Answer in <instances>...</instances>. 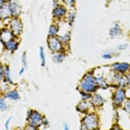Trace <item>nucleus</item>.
Instances as JSON below:
<instances>
[{
    "mask_svg": "<svg viewBox=\"0 0 130 130\" xmlns=\"http://www.w3.org/2000/svg\"><path fill=\"white\" fill-rule=\"evenodd\" d=\"M128 99L127 95V89L123 88H117L112 92V96H111V101H112V105L115 110H119L122 108L124 101Z\"/></svg>",
    "mask_w": 130,
    "mask_h": 130,
    "instance_id": "7ed1b4c3",
    "label": "nucleus"
},
{
    "mask_svg": "<svg viewBox=\"0 0 130 130\" xmlns=\"http://www.w3.org/2000/svg\"><path fill=\"white\" fill-rule=\"evenodd\" d=\"M39 57H40V64L42 66H45L46 64V61H45V51H44V47H39Z\"/></svg>",
    "mask_w": 130,
    "mask_h": 130,
    "instance_id": "bb28decb",
    "label": "nucleus"
},
{
    "mask_svg": "<svg viewBox=\"0 0 130 130\" xmlns=\"http://www.w3.org/2000/svg\"><path fill=\"white\" fill-rule=\"evenodd\" d=\"M21 65H23V67L27 66V53L26 52H24L23 55H21Z\"/></svg>",
    "mask_w": 130,
    "mask_h": 130,
    "instance_id": "c756f323",
    "label": "nucleus"
},
{
    "mask_svg": "<svg viewBox=\"0 0 130 130\" xmlns=\"http://www.w3.org/2000/svg\"><path fill=\"white\" fill-rule=\"evenodd\" d=\"M77 92L80 93V95H81V100H90L91 94L85 93V92H83V91H77Z\"/></svg>",
    "mask_w": 130,
    "mask_h": 130,
    "instance_id": "c85d7f7f",
    "label": "nucleus"
},
{
    "mask_svg": "<svg viewBox=\"0 0 130 130\" xmlns=\"http://www.w3.org/2000/svg\"><path fill=\"white\" fill-rule=\"evenodd\" d=\"M4 69H5V64L0 63V82L4 81Z\"/></svg>",
    "mask_w": 130,
    "mask_h": 130,
    "instance_id": "473e14b6",
    "label": "nucleus"
},
{
    "mask_svg": "<svg viewBox=\"0 0 130 130\" xmlns=\"http://www.w3.org/2000/svg\"><path fill=\"white\" fill-rule=\"evenodd\" d=\"M5 5H6V2H5V1H4V0H0V9H1V8H2V7H4V6H5Z\"/></svg>",
    "mask_w": 130,
    "mask_h": 130,
    "instance_id": "ea45409f",
    "label": "nucleus"
},
{
    "mask_svg": "<svg viewBox=\"0 0 130 130\" xmlns=\"http://www.w3.org/2000/svg\"><path fill=\"white\" fill-rule=\"evenodd\" d=\"M8 8L10 11V17L11 18H20L21 15V7L20 4L17 0H11L10 2H8Z\"/></svg>",
    "mask_w": 130,
    "mask_h": 130,
    "instance_id": "9b49d317",
    "label": "nucleus"
},
{
    "mask_svg": "<svg viewBox=\"0 0 130 130\" xmlns=\"http://www.w3.org/2000/svg\"><path fill=\"white\" fill-rule=\"evenodd\" d=\"M59 30H61L59 24L53 23L52 25L50 26V29H48V37H58Z\"/></svg>",
    "mask_w": 130,
    "mask_h": 130,
    "instance_id": "4be33fe9",
    "label": "nucleus"
},
{
    "mask_svg": "<svg viewBox=\"0 0 130 130\" xmlns=\"http://www.w3.org/2000/svg\"><path fill=\"white\" fill-rule=\"evenodd\" d=\"M20 130H39V129L35 128V127H32V126H29V124H26V126L24 127L23 129H20Z\"/></svg>",
    "mask_w": 130,
    "mask_h": 130,
    "instance_id": "f704fd0d",
    "label": "nucleus"
},
{
    "mask_svg": "<svg viewBox=\"0 0 130 130\" xmlns=\"http://www.w3.org/2000/svg\"><path fill=\"white\" fill-rule=\"evenodd\" d=\"M90 102H91V104L93 105L94 109H98V108H101L102 105L105 103V99L101 95V94H99L98 92H95V93L91 94Z\"/></svg>",
    "mask_w": 130,
    "mask_h": 130,
    "instance_id": "4468645a",
    "label": "nucleus"
},
{
    "mask_svg": "<svg viewBox=\"0 0 130 130\" xmlns=\"http://www.w3.org/2000/svg\"><path fill=\"white\" fill-rule=\"evenodd\" d=\"M75 110H76L78 113H81V115H86V113L91 112V111H94L95 109H94L93 105L91 104L90 100H81L76 104V107H75Z\"/></svg>",
    "mask_w": 130,
    "mask_h": 130,
    "instance_id": "9d476101",
    "label": "nucleus"
},
{
    "mask_svg": "<svg viewBox=\"0 0 130 130\" xmlns=\"http://www.w3.org/2000/svg\"><path fill=\"white\" fill-rule=\"evenodd\" d=\"M8 109V103L4 95H0V111H6Z\"/></svg>",
    "mask_w": 130,
    "mask_h": 130,
    "instance_id": "a878e982",
    "label": "nucleus"
},
{
    "mask_svg": "<svg viewBox=\"0 0 130 130\" xmlns=\"http://www.w3.org/2000/svg\"><path fill=\"white\" fill-rule=\"evenodd\" d=\"M111 77L109 78V84L110 88L117 89V88H128V80H127V74H119V73H113L111 72Z\"/></svg>",
    "mask_w": 130,
    "mask_h": 130,
    "instance_id": "39448f33",
    "label": "nucleus"
},
{
    "mask_svg": "<svg viewBox=\"0 0 130 130\" xmlns=\"http://www.w3.org/2000/svg\"><path fill=\"white\" fill-rule=\"evenodd\" d=\"M62 1V5H64L66 8H74L75 7V4H76V0H61Z\"/></svg>",
    "mask_w": 130,
    "mask_h": 130,
    "instance_id": "393cba45",
    "label": "nucleus"
},
{
    "mask_svg": "<svg viewBox=\"0 0 130 130\" xmlns=\"http://www.w3.org/2000/svg\"><path fill=\"white\" fill-rule=\"evenodd\" d=\"M94 76H95V80H96L99 89H101V90H108V89H110L109 81H108V78L104 76V74L100 73V74H94Z\"/></svg>",
    "mask_w": 130,
    "mask_h": 130,
    "instance_id": "2eb2a0df",
    "label": "nucleus"
},
{
    "mask_svg": "<svg viewBox=\"0 0 130 130\" xmlns=\"http://www.w3.org/2000/svg\"><path fill=\"white\" fill-rule=\"evenodd\" d=\"M2 95H4V98L6 100H10V101H18L20 99L19 92L16 90V89H11V88L9 90H7Z\"/></svg>",
    "mask_w": 130,
    "mask_h": 130,
    "instance_id": "dca6fc26",
    "label": "nucleus"
},
{
    "mask_svg": "<svg viewBox=\"0 0 130 130\" xmlns=\"http://www.w3.org/2000/svg\"><path fill=\"white\" fill-rule=\"evenodd\" d=\"M4 1L6 2V4H8V2H10V1H11V0H4Z\"/></svg>",
    "mask_w": 130,
    "mask_h": 130,
    "instance_id": "37998d69",
    "label": "nucleus"
},
{
    "mask_svg": "<svg viewBox=\"0 0 130 130\" xmlns=\"http://www.w3.org/2000/svg\"><path fill=\"white\" fill-rule=\"evenodd\" d=\"M76 90L83 91L89 94H93L100 90L99 86H98L95 76L93 74V71H89L83 75V77L80 80V82L76 86Z\"/></svg>",
    "mask_w": 130,
    "mask_h": 130,
    "instance_id": "f257e3e1",
    "label": "nucleus"
},
{
    "mask_svg": "<svg viewBox=\"0 0 130 130\" xmlns=\"http://www.w3.org/2000/svg\"><path fill=\"white\" fill-rule=\"evenodd\" d=\"M109 130H124V129H123L119 123H113Z\"/></svg>",
    "mask_w": 130,
    "mask_h": 130,
    "instance_id": "2f4dec72",
    "label": "nucleus"
},
{
    "mask_svg": "<svg viewBox=\"0 0 130 130\" xmlns=\"http://www.w3.org/2000/svg\"><path fill=\"white\" fill-rule=\"evenodd\" d=\"M67 56V52L66 51H62V52H57V53H54L52 58H53V62L54 63H57V64H61L65 61Z\"/></svg>",
    "mask_w": 130,
    "mask_h": 130,
    "instance_id": "412c9836",
    "label": "nucleus"
},
{
    "mask_svg": "<svg viewBox=\"0 0 130 130\" xmlns=\"http://www.w3.org/2000/svg\"><path fill=\"white\" fill-rule=\"evenodd\" d=\"M80 130H88V129H86V127L84 126V124L81 123V126H80Z\"/></svg>",
    "mask_w": 130,
    "mask_h": 130,
    "instance_id": "79ce46f5",
    "label": "nucleus"
},
{
    "mask_svg": "<svg viewBox=\"0 0 130 130\" xmlns=\"http://www.w3.org/2000/svg\"><path fill=\"white\" fill-rule=\"evenodd\" d=\"M75 18H76V11L75 9H71L67 11V15H66V18H65V21L69 26H72L75 21Z\"/></svg>",
    "mask_w": 130,
    "mask_h": 130,
    "instance_id": "5701e85b",
    "label": "nucleus"
},
{
    "mask_svg": "<svg viewBox=\"0 0 130 130\" xmlns=\"http://www.w3.org/2000/svg\"><path fill=\"white\" fill-rule=\"evenodd\" d=\"M127 80H128V88H130V72L127 74Z\"/></svg>",
    "mask_w": 130,
    "mask_h": 130,
    "instance_id": "4c0bfd02",
    "label": "nucleus"
},
{
    "mask_svg": "<svg viewBox=\"0 0 130 130\" xmlns=\"http://www.w3.org/2000/svg\"><path fill=\"white\" fill-rule=\"evenodd\" d=\"M10 11H9V8H8V5L6 4L4 7L0 9V21L2 23H6L8 24V21L10 19Z\"/></svg>",
    "mask_w": 130,
    "mask_h": 130,
    "instance_id": "f3484780",
    "label": "nucleus"
},
{
    "mask_svg": "<svg viewBox=\"0 0 130 130\" xmlns=\"http://www.w3.org/2000/svg\"><path fill=\"white\" fill-rule=\"evenodd\" d=\"M4 81L7 83V84H9L10 86L15 84V83H13V81H12V78H11L10 66L8 64H5V69H4Z\"/></svg>",
    "mask_w": 130,
    "mask_h": 130,
    "instance_id": "aec40b11",
    "label": "nucleus"
},
{
    "mask_svg": "<svg viewBox=\"0 0 130 130\" xmlns=\"http://www.w3.org/2000/svg\"><path fill=\"white\" fill-rule=\"evenodd\" d=\"M13 38H17V37H15V35L11 32L8 26H4L2 28H0V42H1V44L9 42Z\"/></svg>",
    "mask_w": 130,
    "mask_h": 130,
    "instance_id": "f8f14e48",
    "label": "nucleus"
},
{
    "mask_svg": "<svg viewBox=\"0 0 130 130\" xmlns=\"http://www.w3.org/2000/svg\"><path fill=\"white\" fill-rule=\"evenodd\" d=\"M19 39L18 38H13L11 40H9V42L7 43H4L2 44V47H4V50L6 51V52H9V53H15L16 51L19 48Z\"/></svg>",
    "mask_w": 130,
    "mask_h": 130,
    "instance_id": "ddd939ff",
    "label": "nucleus"
},
{
    "mask_svg": "<svg viewBox=\"0 0 130 130\" xmlns=\"http://www.w3.org/2000/svg\"><path fill=\"white\" fill-rule=\"evenodd\" d=\"M63 130H70L69 124H67V123H64V126H63Z\"/></svg>",
    "mask_w": 130,
    "mask_h": 130,
    "instance_id": "58836bf2",
    "label": "nucleus"
},
{
    "mask_svg": "<svg viewBox=\"0 0 130 130\" xmlns=\"http://www.w3.org/2000/svg\"><path fill=\"white\" fill-rule=\"evenodd\" d=\"M122 110H123V112L128 116V118L130 119V98H128V99L124 101V103L122 105Z\"/></svg>",
    "mask_w": 130,
    "mask_h": 130,
    "instance_id": "b1692460",
    "label": "nucleus"
},
{
    "mask_svg": "<svg viewBox=\"0 0 130 130\" xmlns=\"http://www.w3.org/2000/svg\"><path fill=\"white\" fill-rule=\"evenodd\" d=\"M44 119L45 116L43 113H40L39 111L34 109H29L27 111V124H29V126H32L35 128L39 129L40 127H43Z\"/></svg>",
    "mask_w": 130,
    "mask_h": 130,
    "instance_id": "20e7f679",
    "label": "nucleus"
},
{
    "mask_svg": "<svg viewBox=\"0 0 130 130\" xmlns=\"http://www.w3.org/2000/svg\"><path fill=\"white\" fill-rule=\"evenodd\" d=\"M67 11H69V9H67V8L65 7L64 5L59 4L56 8H53V11H52L53 20H54V21H56L57 24L62 23V21H63L65 18H66Z\"/></svg>",
    "mask_w": 130,
    "mask_h": 130,
    "instance_id": "0eeeda50",
    "label": "nucleus"
},
{
    "mask_svg": "<svg viewBox=\"0 0 130 130\" xmlns=\"http://www.w3.org/2000/svg\"><path fill=\"white\" fill-rule=\"evenodd\" d=\"M47 47L53 54L65 51L64 45L61 43V40L58 39V37H47Z\"/></svg>",
    "mask_w": 130,
    "mask_h": 130,
    "instance_id": "6e6552de",
    "label": "nucleus"
},
{
    "mask_svg": "<svg viewBox=\"0 0 130 130\" xmlns=\"http://www.w3.org/2000/svg\"><path fill=\"white\" fill-rule=\"evenodd\" d=\"M58 39L61 40V43L64 45L65 48H69L70 42H71V30H66L64 34H59L58 35Z\"/></svg>",
    "mask_w": 130,
    "mask_h": 130,
    "instance_id": "a211bd4d",
    "label": "nucleus"
},
{
    "mask_svg": "<svg viewBox=\"0 0 130 130\" xmlns=\"http://www.w3.org/2000/svg\"><path fill=\"white\" fill-rule=\"evenodd\" d=\"M11 120H12L11 117H9L6 120V122H5V129L6 130H10V123H11Z\"/></svg>",
    "mask_w": 130,
    "mask_h": 130,
    "instance_id": "72a5a7b5",
    "label": "nucleus"
},
{
    "mask_svg": "<svg viewBox=\"0 0 130 130\" xmlns=\"http://www.w3.org/2000/svg\"><path fill=\"white\" fill-rule=\"evenodd\" d=\"M115 55H116L115 51H109V52L103 53V55H102V58H104V59H111Z\"/></svg>",
    "mask_w": 130,
    "mask_h": 130,
    "instance_id": "cd10ccee",
    "label": "nucleus"
},
{
    "mask_svg": "<svg viewBox=\"0 0 130 130\" xmlns=\"http://www.w3.org/2000/svg\"><path fill=\"white\" fill-rule=\"evenodd\" d=\"M110 71L113 73H119V74H128L130 72V63L127 62H117L113 63L110 66Z\"/></svg>",
    "mask_w": 130,
    "mask_h": 130,
    "instance_id": "1a4fd4ad",
    "label": "nucleus"
},
{
    "mask_svg": "<svg viewBox=\"0 0 130 130\" xmlns=\"http://www.w3.org/2000/svg\"><path fill=\"white\" fill-rule=\"evenodd\" d=\"M59 5V0H53V8H56Z\"/></svg>",
    "mask_w": 130,
    "mask_h": 130,
    "instance_id": "c9c22d12",
    "label": "nucleus"
},
{
    "mask_svg": "<svg viewBox=\"0 0 130 130\" xmlns=\"http://www.w3.org/2000/svg\"><path fill=\"white\" fill-rule=\"evenodd\" d=\"M121 34H122V30L120 28V24H119V21H116L113 24V26L109 29V36L112 37V38H116V37L120 36Z\"/></svg>",
    "mask_w": 130,
    "mask_h": 130,
    "instance_id": "6ab92c4d",
    "label": "nucleus"
},
{
    "mask_svg": "<svg viewBox=\"0 0 130 130\" xmlns=\"http://www.w3.org/2000/svg\"><path fill=\"white\" fill-rule=\"evenodd\" d=\"M48 124H50V121L46 119V117H45V119H44V123H43V126L44 127H48Z\"/></svg>",
    "mask_w": 130,
    "mask_h": 130,
    "instance_id": "e433bc0d",
    "label": "nucleus"
},
{
    "mask_svg": "<svg viewBox=\"0 0 130 130\" xmlns=\"http://www.w3.org/2000/svg\"><path fill=\"white\" fill-rule=\"evenodd\" d=\"M81 123L84 124L88 130H100V117L95 111L83 115Z\"/></svg>",
    "mask_w": 130,
    "mask_h": 130,
    "instance_id": "f03ea898",
    "label": "nucleus"
},
{
    "mask_svg": "<svg viewBox=\"0 0 130 130\" xmlns=\"http://www.w3.org/2000/svg\"><path fill=\"white\" fill-rule=\"evenodd\" d=\"M7 25L10 30H11V32L15 35V37L19 38V36L23 34V30H24V25L20 18H10Z\"/></svg>",
    "mask_w": 130,
    "mask_h": 130,
    "instance_id": "423d86ee",
    "label": "nucleus"
},
{
    "mask_svg": "<svg viewBox=\"0 0 130 130\" xmlns=\"http://www.w3.org/2000/svg\"><path fill=\"white\" fill-rule=\"evenodd\" d=\"M24 72H25V67H21V69L19 70V75H23Z\"/></svg>",
    "mask_w": 130,
    "mask_h": 130,
    "instance_id": "a19ab883",
    "label": "nucleus"
},
{
    "mask_svg": "<svg viewBox=\"0 0 130 130\" xmlns=\"http://www.w3.org/2000/svg\"><path fill=\"white\" fill-rule=\"evenodd\" d=\"M127 47H128V44H120L117 46V51L118 52H122V51H126Z\"/></svg>",
    "mask_w": 130,
    "mask_h": 130,
    "instance_id": "7c9ffc66",
    "label": "nucleus"
}]
</instances>
